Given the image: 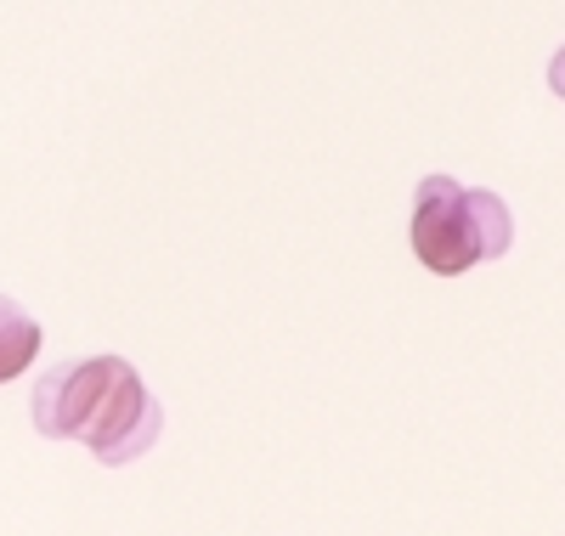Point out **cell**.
Masks as SVG:
<instances>
[{
	"mask_svg": "<svg viewBox=\"0 0 565 536\" xmlns=\"http://www.w3.org/2000/svg\"><path fill=\"white\" fill-rule=\"evenodd\" d=\"M29 418L45 441H79L97 463L125 469L159 441L164 412L125 356H79L45 367L29 396Z\"/></svg>",
	"mask_w": 565,
	"mask_h": 536,
	"instance_id": "obj_1",
	"label": "cell"
},
{
	"mask_svg": "<svg viewBox=\"0 0 565 536\" xmlns=\"http://www.w3.org/2000/svg\"><path fill=\"white\" fill-rule=\"evenodd\" d=\"M413 255L436 277H463L469 266L514 249V215L498 192L463 186L452 175H424L413 199Z\"/></svg>",
	"mask_w": 565,
	"mask_h": 536,
	"instance_id": "obj_2",
	"label": "cell"
},
{
	"mask_svg": "<svg viewBox=\"0 0 565 536\" xmlns=\"http://www.w3.org/2000/svg\"><path fill=\"white\" fill-rule=\"evenodd\" d=\"M34 356H40V322L12 294H0V384L23 378Z\"/></svg>",
	"mask_w": 565,
	"mask_h": 536,
	"instance_id": "obj_3",
	"label": "cell"
},
{
	"mask_svg": "<svg viewBox=\"0 0 565 536\" xmlns=\"http://www.w3.org/2000/svg\"><path fill=\"white\" fill-rule=\"evenodd\" d=\"M548 85H554V96H565V45H559L554 63H548Z\"/></svg>",
	"mask_w": 565,
	"mask_h": 536,
	"instance_id": "obj_4",
	"label": "cell"
}]
</instances>
